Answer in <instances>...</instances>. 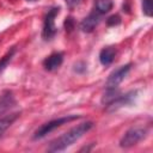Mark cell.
<instances>
[{"mask_svg":"<svg viewBox=\"0 0 153 153\" xmlns=\"http://www.w3.org/2000/svg\"><path fill=\"white\" fill-rule=\"evenodd\" d=\"M92 127H93V122H91V121L82 122V123L73 127L72 129H69L68 131H66L65 134H62L61 136H59L57 139L51 141L49 147H48V151L49 152H61V151H65L67 147L72 146L75 141H78Z\"/></svg>","mask_w":153,"mask_h":153,"instance_id":"6da1fadb","label":"cell"},{"mask_svg":"<svg viewBox=\"0 0 153 153\" xmlns=\"http://www.w3.org/2000/svg\"><path fill=\"white\" fill-rule=\"evenodd\" d=\"M80 116H76V115H68V116H63V117H59V118H55V120H51L44 124H42L33 134V140H39L44 136H47L49 133H51L53 130H55L56 128L71 122V121H74V120H78Z\"/></svg>","mask_w":153,"mask_h":153,"instance_id":"7a4b0ae2","label":"cell"},{"mask_svg":"<svg viewBox=\"0 0 153 153\" xmlns=\"http://www.w3.org/2000/svg\"><path fill=\"white\" fill-rule=\"evenodd\" d=\"M147 133L148 130L145 127H133L124 133V135L120 141V146L124 148L131 147L137 142H140L141 140H143L147 136Z\"/></svg>","mask_w":153,"mask_h":153,"instance_id":"3957f363","label":"cell"},{"mask_svg":"<svg viewBox=\"0 0 153 153\" xmlns=\"http://www.w3.org/2000/svg\"><path fill=\"white\" fill-rule=\"evenodd\" d=\"M60 8L59 7H53L48 11L45 18H44V23H43V31H42V37L45 41L51 39L55 33H56V26H55V17L57 16Z\"/></svg>","mask_w":153,"mask_h":153,"instance_id":"277c9868","label":"cell"},{"mask_svg":"<svg viewBox=\"0 0 153 153\" xmlns=\"http://www.w3.org/2000/svg\"><path fill=\"white\" fill-rule=\"evenodd\" d=\"M130 68H131V65L127 63V65H123V66L116 68L115 71H112L110 73V75L108 76V80L105 82L106 88H117V86L123 81V79L129 73Z\"/></svg>","mask_w":153,"mask_h":153,"instance_id":"5b68a950","label":"cell"},{"mask_svg":"<svg viewBox=\"0 0 153 153\" xmlns=\"http://www.w3.org/2000/svg\"><path fill=\"white\" fill-rule=\"evenodd\" d=\"M135 96H136V91H131V92H129L127 94H123V96L120 94L116 99H114L111 103L108 104V109L106 110L108 111H114V110H117V109H120V108H122L124 105H128V104L133 103Z\"/></svg>","mask_w":153,"mask_h":153,"instance_id":"8992f818","label":"cell"},{"mask_svg":"<svg viewBox=\"0 0 153 153\" xmlns=\"http://www.w3.org/2000/svg\"><path fill=\"white\" fill-rule=\"evenodd\" d=\"M100 22V13H98L96 10L91 12L87 17H85L80 23V29L84 32H92L94 27Z\"/></svg>","mask_w":153,"mask_h":153,"instance_id":"52a82bcc","label":"cell"},{"mask_svg":"<svg viewBox=\"0 0 153 153\" xmlns=\"http://www.w3.org/2000/svg\"><path fill=\"white\" fill-rule=\"evenodd\" d=\"M62 62H63V54L62 53H53L44 60L43 65L47 71L51 72V71L57 69L62 65Z\"/></svg>","mask_w":153,"mask_h":153,"instance_id":"ba28073f","label":"cell"},{"mask_svg":"<svg viewBox=\"0 0 153 153\" xmlns=\"http://www.w3.org/2000/svg\"><path fill=\"white\" fill-rule=\"evenodd\" d=\"M116 56V48L115 47H105L99 53V61L103 66H109L112 63Z\"/></svg>","mask_w":153,"mask_h":153,"instance_id":"9c48e42d","label":"cell"},{"mask_svg":"<svg viewBox=\"0 0 153 153\" xmlns=\"http://www.w3.org/2000/svg\"><path fill=\"white\" fill-rule=\"evenodd\" d=\"M18 116H19V114L14 112V114H10V115H6L0 118V137L4 135V133L7 130V128H10V126L17 120Z\"/></svg>","mask_w":153,"mask_h":153,"instance_id":"30bf717a","label":"cell"},{"mask_svg":"<svg viewBox=\"0 0 153 153\" xmlns=\"http://www.w3.org/2000/svg\"><path fill=\"white\" fill-rule=\"evenodd\" d=\"M112 0H94V7L96 11L100 14L108 13L112 8Z\"/></svg>","mask_w":153,"mask_h":153,"instance_id":"8fae6325","label":"cell"},{"mask_svg":"<svg viewBox=\"0 0 153 153\" xmlns=\"http://www.w3.org/2000/svg\"><path fill=\"white\" fill-rule=\"evenodd\" d=\"M118 96H120V93H118V91L116 88H106V92L104 93V96L102 98V103L105 104V105H108L114 99H116Z\"/></svg>","mask_w":153,"mask_h":153,"instance_id":"7c38bea8","label":"cell"},{"mask_svg":"<svg viewBox=\"0 0 153 153\" xmlns=\"http://www.w3.org/2000/svg\"><path fill=\"white\" fill-rule=\"evenodd\" d=\"M14 51H16V49H14V48H12V49H11V50H10V51H8V53H7V54H6V55L0 60V73L5 69V67L7 66V63L11 61V59H12V56H13Z\"/></svg>","mask_w":153,"mask_h":153,"instance_id":"4fadbf2b","label":"cell"},{"mask_svg":"<svg viewBox=\"0 0 153 153\" xmlns=\"http://www.w3.org/2000/svg\"><path fill=\"white\" fill-rule=\"evenodd\" d=\"M142 12L151 17L153 13V6H152V0H142Z\"/></svg>","mask_w":153,"mask_h":153,"instance_id":"5bb4252c","label":"cell"},{"mask_svg":"<svg viewBox=\"0 0 153 153\" xmlns=\"http://www.w3.org/2000/svg\"><path fill=\"white\" fill-rule=\"evenodd\" d=\"M106 23H108L109 26H115V25H118L121 23V18H120V16L114 14V16H111V17L108 18Z\"/></svg>","mask_w":153,"mask_h":153,"instance_id":"9a60e30c","label":"cell"},{"mask_svg":"<svg viewBox=\"0 0 153 153\" xmlns=\"http://www.w3.org/2000/svg\"><path fill=\"white\" fill-rule=\"evenodd\" d=\"M66 1V4L69 6V7H74V6H76L79 2H80V0H65Z\"/></svg>","mask_w":153,"mask_h":153,"instance_id":"2e32d148","label":"cell"},{"mask_svg":"<svg viewBox=\"0 0 153 153\" xmlns=\"http://www.w3.org/2000/svg\"><path fill=\"white\" fill-rule=\"evenodd\" d=\"M30 1H35V0H30Z\"/></svg>","mask_w":153,"mask_h":153,"instance_id":"e0dca14e","label":"cell"}]
</instances>
